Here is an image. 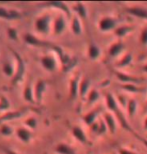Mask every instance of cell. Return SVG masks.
<instances>
[{"label":"cell","instance_id":"1","mask_svg":"<svg viewBox=\"0 0 147 154\" xmlns=\"http://www.w3.org/2000/svg\"><path fill=\"white\" fill-rule=\"evenodd\" d=\"M105 100H106L107 108L116 115V120H118V122L120 123L122 128H124L126 131L130 132L131 134H133L134 136H135L136 138H138L139 140H141L142 142L147 146V140L143 139L142 137H140V135L137 134L136 132L132 129L131 125H129V123L127 122V120H126V118H125V116L123 115V113L121 112V109H120V107H119V104L117 103V101H116L114 96L110 93H107L106 97H105Z\"/></svg>","mask_w":147,"mask_h":154},{"label":"cell","instance_id":"2","mask_svg":"<svg viewBox=\"0 0 147 154\" xmlns=\"http://www.w3.org/2000/svg\"><path fill=\"white\" fill-rule=\"evenodd\" d=\"M12 52H13L15 60H16V69H15L14 76L12 77V84L16 85L23 80L24 75H25L26 72V65L23 58L21 57V55L19 53H17L16 51H12Z\"/></svg>","mask_w":147,"mask_h":154},{"label":"cell","instance_id":"3","mask_svg":"<svg viewBox=\"0 0 147 154\" xmlns=\"http://www.w3.org/2000/svg\"><path fill=\"white\" fill-rule=\"evenodd\" d=\"M52 18L49 14L42 15L35 20V29L36 31L42 34H48L52 28Z\"/></svg>","mask_w":147,"mask_h":154},{"label":"cell","instance_id":"4","mask_svg":"<svg viewBox=\"0 0 147 154\" xmlns=\"http://www.w3.org/2000/svg\"><path fill=\"white\" fill-rule=\"evenodd\" d=\"M99 30L102 32H108L111 30H115L117 28V20L114 17L105 16L101 18L99 23H98Z\"/></svg>","mask_w":147,"mask_h":154},{"label":"cell","instance_id":"5","mask_svg":"<svg viewBox=\"0 0 147 154\" xmlns=\"http://www.w3.org/2000/svg\"><path fill=\"white\" fill-rule=\"evenodd\" d=\"M114 73L119 81L122 83H125V84L137 85V84H141V83H143V81H144L142 78H138V77H135V76L125 74V73L120 72V71H114Z\"/></svg>","mask_w":147,"mask_h":154},{"label":"cell","instance_id":"6","mask_svg":"<svg viewBox=\"0 0 147 154\" xmlns=\"http://www.w3.org/2000/svg\"><path fill=\"white\" fill-rule=\"evenodd\" d=\"M46 82L43 79H38L34 86V97L35 102L37 104H41L42 98H43L44 92L46 91Z\"/></svg>","mask_w":147,"mask_h":154},{"label":"cell","instance_id":"7","mask_svg":"<svg viewBox=\"0 0 147 154\" xmlns=\"http://www.w3.org/2000/svg\"><path fill=\"white\" fill-rule=\"evenodd\" d=\"M66 29V20L63 15H58L53 21L52 30L55 35H61Z\"/></svg>","mask_w":147,"mask_h":154},{"label":"cell","instance_id":"8","mask_svg":"<svg viewBox=\"0 0 147 154\" xmlns=\"http://www.w3.org/2000/svg\"><path fill=\"white\" fill-rule=\"evenodd\" d=\"M23 17V13L14 9H6L4 7H0V18L7 20H15Z\"/></svg>","mask_w":147,"mask_h":154},{"label":"cell","instance_id":"9","mask_svg":"<svg viewBox=\"0 0 147 154\" xmlns=\"http://www.w3.org/2000/svg\"><path fill=\"white\" fill-rule=\"evenodd\" d=\"M125 11L134 17L147 20V8L141 7V6H133V7L125 8Z\"/></svg>","mask_w":147,"mask_h":154},{"label":"cell","instance_id":"10","mask_svg":"<svg viewBox=\"0 0 147 154\" xmlns=\"http://www.w3.org/2000/svg\"><path fill=\"white\" fill-rule=\"evenodd\" d=\"M41 64L43 68L47 71L53 72L57 68V61L52 55H45L41 58Z\"/></svg>","mask_w":147,"mask_h":154},{"label":"cell","instance_id":"11","mask_svg":"<svg viewBox=\"0 0 147 154\" xmlns=\"http://www.w3.org/2000/svg\"><path fill=\"white\" fill-rule=\"evenodd\" d=\"M79 83H80L79 75L75 76L74 78H72L71 80H70V83H69V97H70V99L74 100L79 95Z\"/></svg>","mask_w":147,"mask_h":154},{"label":"cell","instance_id":"12","mask_svg":"<svg viewBox=\"0 0 147 154\" xmlns=\"http://www.w3.org/2000/svg\"><path fill=\"white\" fill-rule=\"evenodd\" d=\"M26 109H23V110H17V111H8V112H5L4 114L2 116H0V124L6 121H10V120H13V119H16V118H19V117L22 116L24 113H25Z\"/></svg>","mask_w":147,"mask_h":154},{"label":"cell","instance_id":"13","mask_svg":"<svg viewBox=\"0 0 147 154\" xmlns=\"http://www.w3.org/2000/svg\"><path fill=\"white\" fill-rule=\"evenodd\" d=\"M103 120L108 128L109 132L111 134H114L116 132V118H114L111 113L106 112L103 114Z\"/></svg>","mask_w":147,"mask_h":154},{"label":"cell","instance_id":"14","mask_svg":"<svg viewBox=\"0 0 147 154\" xmlns=\"http://www.w3.org/2000/svg\"><path fill=\"white\" fill-rule=\"evenodd\" d=\"M16 135H17V137L24 143H28L29 141L31 140V138L33 136V134H32V132L30 131V129L26 128V127L17 128Z\"/></svg>","mask_w":147,"mask_h":154},{"label":"cell","instance_id":"15","mask_svg":"<svg viewBox=\"0 0 147 154\" xmlns=\"http://www.w3.org/2000/svg\"><path fill=\"white\" fill-rule=\"evenodd\" d=\"M90 86H91V80L88 77H83L80 80V83H79V96L82 98L88 95Z\"/></svg>","mask_w":147,"mask_h":154},{"label":"cell","instance_id":"16","mask_svg":"<svg viewBox=\"0 0 147 154\" xmlns=\"http://www.w3.org/2000/svg\"><path fill=\"white\" fill-rule=\"evenodd\" d=\"M124 50V44L122 41H117L109 47V50H108V54L110 57H117L119 56L122 52Z\"/></svg>","mask_w":147,"mask_h":154},{"label":"cell","instance_id":"17","mask_svg":"<svg viewBox=\"0 0 147 154\" xmlns=\"http://www.w3.org/2000/svg\"><path fill=\"white\" fill-rule=\"evenodd\" d=\"M24 41H25L27 44L31 45V46H45V45H49L47 42L42 41L41 39H39L38 37H36L35 35L30 34V33H27V34L24 35Z\"/></svg>","mask_w":147,"mask_h":154},{"label":"cell","instance_id":"18","mask_svg":"<svg viewBox=\"0 0 147 154\" xmlns=\"http://www.w3.org/2000/svg\"><path fill=\"white\" fill-rule=\"evenodd\" d=\"M44 5L46 6H50V7H53V8H56V9H59L62 12L66 14L67 17H70L71 16V12H70V8L67 6L66 3L64 2H60V1H54V2H47L45 3Z\"/></svg>","mask_w":147,"mask_h":154},{"label":"cell","instance_id":"19","mask_svg":"<svg viewBox=\"0 0 147 154\" xmlns=\"http://www.w3.org/2000/svg\"><path fill=\"white\" fill-rule=\"evenodd\" d=\"M72 134L73 136L76 140H78L79 142L83 143V144H86L87 143V136L86 134H85V132L83 131V129H82L80 126H74V127L72 128Z\"/></svg>","mask_w":147,"mask_h":154},{"label":"cell","instance_id":"20","mask_svg":"<svg viewBox=\"0 0 147 154\" xmlns=\"http://www.w3.org/2000/svg\"><path fill=\"white\" fill-rule=\"evenodd\" d=\"M99 112H100V108H96L86 113V114L83 116V121L85 124L88 126H91L92 124H94V123L96 122V118L98 114H99Z\"/></svg>","mask_w":147,"mask_h":154},{"label":"cell","instance_id":"21","mask_svg":"<svg viewBox=\"0 0 147 154\" xmlns=\"http://www.w3.org/2000/svg\"><path fill=\"white\" fill-rule=\"evenodd\" d=\"M23 97L25 101L29 103H35V97H34V89H33L31 84H26L24 87L23 91Z\"/></svg>","mask_w":147,"mask_h":154},{"label":"cell","instance_id":"22","mask_svg":"<svg viewBox=\"0 0 147 154\" xmlns=\"http://www.w3.org/2000/svg\"><path fill=\"white\" fill-rule=\"evenodd\" d=\"M55 152L57 154H76L75 150L66 143H58L55 147Z\"/></svg>","mask_w":147,"mask_h":154},{"label":"cell","instance_id":"23","mask_svg":"<svg viewBox=\"0 0 147 154\" xmlns=\"http://www.w3.org/2000/svg\"><path fill=\"white\" fill-rule=\"evenodd\" d=\"M73 10L76 12L78 17L81 18V19L85 20L87 18V9L85 7L84 3H82V2L75 3V5L73 6Z\"/></svg>","mask_w":147,"mask_h":154},{"label":"cell","instance_id":"24","mask_svg":"<svg viewBox=\"0 0 147 154\" xmlns=\"http://www.w3.org/2000/svg\"><path fill=\"white\" fill-rule=\"evenodd\" d=\"M101 56V50L99 46H97L94 43H91L88 47V57L91 60H97Z\"/></svg>","mask_w":147,"mask_h":154},{"label":"cell","instance_id":"25","mask_svg":"<svg viewBox=\"0 0 147 154\" xmlns=\"http://www.w3.org/2000/svg\"><path fill=\"white\" fill-rule=\"evenodd\" d=\"M71 30L73 34L75 35H81L82 33V25L81 21L78 16H74L71 20Z\"/></svg>","mask_w":147,"mask_h":154},{"label":"cell","instance_id":"26","mask_svg":"<svg viewBox=\"0 0 147 154\" xmlns=\"http://www.w3.org/2000/svg\"><path fill=\"white\" fill-rule=\"evenodd\" d=\"M133 27L132 26H128V25H122V26H119L117 28L115 29V35L117 36L119 38H122L124 36H126L127 34H129L133 31Z\"/></svg>","mask_w":147,"mask_h":154},{"label":"cell","instance_id":"27","mask_svg":"<svg viewBox=\"0 0 147 154\" xmlns=\"http://www.w3.org/2000/svg\"><path fill=\"white\" fill-rule=\"evenodd\" d=\"M132 60H133L132 54L126 53L117 62V64H116V67H118V68H124V67H127L128 65H130V64L132 63Z\"/></svg>","mask_w":147,"mask_h":154},{"label":"cell","instance_id":"28","mask_svg":"<svg viewBox=\"0 0 147 154\" xmlns=\"http://www.w3.org/2000/svg\"><path fill=\"white\" fill-rule=\"evenodd\" d=\"M126 110L129 117H133L135 115L136 110H137V101L134 98H130L127 101V105H126Z\"/></svg>","mask_w":147,"mask_h":154},{"label":"cell","instance_id":"29","mask_svg":"<svg viewBox=\"0 0 147 154\" xmlns=\"http://www.w3.org/2000/svg\"><path fill=\"white\" fill-rule=\"evenodd\" d=\"M2 70H3V73L8 77H13L15 74L14 65L11 61H5V62L3 63Z\"/></svg>","mask_w":147,"mask_h":154},{"label":"cell","instance_id":"30","mask_svg":"<svg viewBox=\"0 0 147 154\" xmlns=\"http://www.w3.org/2000/svg\"><path fill=\"white\" fill-rule=\"evenodd\" d=\"M121 88L125 91L131 92V93H141L145 90L143 87H139L135 84H123L121 85Z\"/></svg>","mask_w":147,"mask_h":154},{"label":"cell","instance_id":"31","mask_svg":"<svg viewBox=\"0 0 147 154\" xmlns=\"http://www.w3.org/2000/svg\"><path fill=\"white\" fill-rule=\"evenodd\" d=\"M100 94L96 89H92L89 91V93L87 95V103L88 104H93L95 103L97 100H99Z\"/></svg>","mask_w":147,"mask_h":154},{"label":"cell","instance_id":"32","mask_svg":"<svg viewBox=\"0 0 147 154\" xmlns=\"http://www.w3.org/2000/svg\"><path fill=\"white\" fill-rule=\"evenodd\" d=\"M10 108V102L4 95H0V111H7Z\"/></svg>","mask_w":147,"mask_h":154},{"label":"cell","instance_id":"33","mask_svg":"<svg viewBox=\"0 0 147 154\" xmlns=\"http://www.w3.org/2000/svg\"><path fill=\"white\" fill-rule=\"evenodd\" d=\"M25 125L27 126L28 128L30 129H36V127H37V120H36L35 117H28L26 120H25Z\"/></svg>","mask_w":147,"mask_h":154},{"label":"cell","instance_id":"34","mask_svg":"<svg viewBox=\"0 0 147 154\" xmlns=\"http://www.w3.org/2000/svg\"><path fill=\"white\" fill-rule=\"evenodd\" d=\"M7 34H8V37L11 40L18 41V32L14 27H9V28L7 29Z\"/></svg>","mask_w":147,"mask_h":154},{"label":"cell","instance_id":"35","mask_svg":"<svg viewBox=\"0 0 147 154\" xmlns=\"http://www.w3.org/2000/svg\"><path fill=\"white\" fill-rule=\"evenodd\" d=\"M0 132H1V134L5 135V136H9V135H11L12 133H13V130H12V128L10 127V126L4 123V124L1 125Z\"/></svg>","mask_w":147,"mask_h":154},{"label":"cell","instance_id":"36","mask_svg":"<svg viewBox=\"0 0 147 154\" xmlns=\"http://www.w3.org/2000/svg\"><path fill=\"white\" fill-rule=\"evenodd\" d=\"M140 42H141L142 45H147V27H144L142 29L141 34H140Z\"/></svg>","mask_w":147,"mask_h":154},{"label":"cell","instance_id":"37","mask_svg":"<svg viewBox=\"0 0 147 154\" xmlns=\"http://www.w3.org/2000/svg\"><path fill=\"white\" fill-rule=\"evenodd\" d=\"M107 126L105 124V122H104V120H101V121L99 122V128H98V131H97V134L98 135H102L106 132L107 130Z\"/></svg>","mask_w":147,"mask_h":154},{"label":"cell","instance_id":"38","mask_svg":"<svg viewBox=\"0 0 147 154\" xmlns=\"http://www.w3.org/2000/svg\"><path fill=\"white\" fill-rule=\"evenodd\" d=\"M118 99L119 100H116L118 104H121V102H122V105H123L124 107H126L128 99H126V98H125L124 96H122V95H118Z\"/></svg>","mask_w":147,"mask_h":154},{"label":"cell","instance_id":"39","mask_svg":"<svg viewBox=\"0 0 147 154\" xmlns=\"http://www.w3.org/2000/svg\"><path fill=\"white\" fill-rule=\"evenodd\" d=\"M118 153L119 154H137L134 151H132V150H129L127 148H120V149H119Z\"/></svg>","mask_w":147,"mask_h":154},{"label":"cell","instance_id":"40","mask_svg":"<svg viewBox=\"0 0 147 154\" xmlns=\"http://www.w3.org/2000/svg\"><path fill=\"white\" fill-rule=\"evenodd\" d=\"M5 153L6 154H18L16 151H14V150H11V149H5Z\"/></svg>","mask_w":147,"mask_h":154},{"label":"cell","instance_id":"41","mask_svg":"<svg viewBox=\"0 0 147 154\" xmlns=\"http://www.w3.org/2000/svg\"><path fill=\"white\" fill-rule=\"evenodd\" d=\"M143 127H144L145 130H147V117L144 119V122H143Z\"/></svg>","mask_w":147,"mask_h":154},{"label":"cell","instance_id":"42","mask_svg":"<svg viewBox=\"0 0 147 154\" xmlns=\"http://www.w3.org/2000/svg\"><path fill=\"white\" fill-rule=\"evenodd\" d=\"M142 69H143V71H144V72H146V73H147V63L145 64L144 66L142 67Z\"/></svg>","mask_w":147,"mask_h":154},{"label":"cell","instance_id":"43","mask_svg":"<svg viewBox=\"0 0 147 154\" xmlns=\"http://www.w3.org/2000/svg\"><path fill=\"white\" fill-rule=\"evenodd\" d=\"M146 109H147V104H146Z\"/></svg>","mask_w":147,"mask_h":154}]
</instances>
